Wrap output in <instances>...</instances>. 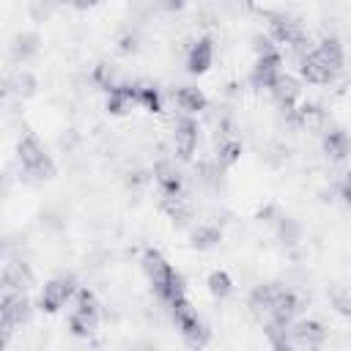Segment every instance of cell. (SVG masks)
Segmentation results:
<instances>
[{
  "label": "cell",
  "mask_w": 351,
  "mask_h": 351,
  "mask_svg": "<svg viewBox=\"0 0 351 351\" xmlns=\"http://www.w3.org/2000/svg\"><path fill=\"white\" fill-rule=\"evenodd\" d=\"M140 266H143V271H145V277H148V282H151L154 293H156L167 307H170L176 299L186 296L184 277L173 269V263H167V258H165L159 250H154V247L143 250Z\"/></svg>",
  "instance_id": "obj_1"
},
{
  "label": "cell",
  "mask_w": 351,
  "mask_h": 351,
  "mask_svg": "<svg viewBox=\"0 0 351 351\" xmlns=\"http://www.w3.org/2000/svg\"><path fill=\"white\" fill-rule=\"evenodd\" d=\"M16 162H19V170L36 181H44V178H52L55 176V162L52 156L47 154L44 143L38 140L36 132H25L16 143Z\"/></svg>",
  "instance_id": "obj_2"
},
{
  "label": "cell",
  "mask_w": 351,
  "mask_h": 351,
  "mask_svg": "<svg viewBox=\"0 0 351 351\" xmlns=\"http://www.w3.org/2000/svg\"><path fill=\"white\" fill-rule=\"evenodd\" d=\"M170 310H173V321H176V326H178L184 343L192 346V348H203V346L208 343L211 332L206 329V324H203V318L197 315V310L192 307V302H189L186 296H181V299H176V302L170 304Z\"/></svg>",
  "instance_id": "obj_3"
},
{
  "label": "cell",
  "mask_w": 351,
  "mask_h": 351,
  "mask_svg": "<svg viewBox=\"0 0 351 351\" xmlns=\"http://www.w3.org/2000/svg\"><path fill=\"white\" fill-rule=\"evenodd\" d=\"M74 299L77 302L69 315V329L74 337H90L99 326V302H96L93 291H88V288H77Z\"/></svg>",
  "instance_id": "obj_4"
},
{
  "label": "cell",
  "mask_w": 351,
  "mask_h": 351,
  "mask_svg": "<svg viewBox=\"0 0 351 351\" xmlns=\"http://www.w3.org/2000/svg\"><path fill=\"white\" fill-rule=\"evenodd\" d=\"M30 318V299L25 291H5L0 299V326H3V340L11 337L16 326H22Z\"/></svg>",
  "instance_id": "obj_5"
},
{
  "label": "cell",
  "mask_w": 351,
  "mask_h": 351,
  "mask_svg": "<svg viewBox=\"0 0 351 351\" xmlns=\"http://www.w3.org/2000/svg\"><path fill=\"white\" fill-rule=\"evenodd\" d=\"M74 293H77V282H74V277H52V280L41 288L38 307H41L44 313H58Z\"/></svg>",
  "instance_id": "obj_6"
},
{
  "label": "cell",
  "mask_w": 351,
  "mask_h": 351,
  "mask_svg": "<svg viewBox=\"0 0 351 351\" xmlns=\"http://www.w3.org/2000/svg\"><path fill=\"white\" fill-rule=\"evenodd\" d=\"M280 74H282V55H280V49L255 55V63L250 69V82L255 88H266L269 90Z\"/></svg>",
  "instance_id": "obj_7"
},
{
  "label": "cell",
  "mask_w": 351,
  "mask_h": 351,
  "mask_svg": "<svg viewBox=\"0 0 351 351\" xmlns=\"http://www.w3.org/2000/svg\"><path fill=\"white\" fill-rule=\"evenodd\" d=\"M299 307H302L299 296H296L293 291L282 288V291H280V296L274 299V304H271V310L266 313V318H263V321H266V326H271V329H288V326L293 324V318H296Z\"/></svg>",
  "instance_id": "obj_8"
},
{
  "label": "cell",
  "mask_w": 351,
  "mask_h": 351,
  "mask_svg": "<svg viewBox=\"0 0 351 351\" xmlns=\"http://www.w3.org/2000/svg\"><path fill=\"white\" fill-rule=\"evenodd\" d=\"M326 326L315 318H299L288 326V337L293 346H302V348H318L326 343Z\"/></svg>",
  "instance_id": "obj_9"
},
{
  "label": "cell",
  "mask_w": 351,
  "mask_h": 351,
  "mask_svg": "<svg viewBox=\"0 0 351 351\" xmlns=\"http://www.w3.org/2000/svg\"><path fill=\"white\" fill-rule=\"evenodd\" d=\"M197 137H200V129H197V121L192 115H184L176 121V129H173V143H176V154L181 162H189L192 154L197 151Z\"/></svg>",
  "instance_id": "obj_10"
},
{
  "label": "cell",
  "mask_w": 351,
  "mask_h": 351,
  "mask_svg": "<svg viewBox=\"0 0 351 351\" xmlns=\"http://www.w3.org/2000/svg\"><path fill=\"white\" fill-rule=\"evenodd\" d=\"M299 74H302V80H307V82H313V85H326V82H332V80L337 77V71H335L315 49H310V52L299 60Z\"/></svg>",
  "instance_id": "obj_11"
},
{
  "label": "cell",
  "mask_w": 351,
  "mask_h": 351,
  "mask_svg": "<svg viewBox=\"0 0 351 351\" xmlns=\"http://www.w3.org/2000/svg\"><path fill=\"white\" fill-rule=\"evenodd\" d=\"M41 52V36L36 30H22L11 38V47H8V55L16 66H25L30 63L36 55Z\"/></svg>",
  "instance_id": "obj_12"
},
{
  "label": "cell",
  "mask_w": 351,
  "mask_h": 351,
  "mask_svg": "<svg viewBox=\"0 0 351 351\" xmlns=\"http://www.w3.org/2000/svg\"><path fill=\"white\" fill-rule=\"evenodd\" d=\"M211 63H214V38L211 36H200L186 52V71L200 77V74H206L211 69Z\"/></svg>",
  "instance_id": "obj_13"
},
{
  "label": "cell",
  "mask_w": 351,
  "mask_h": 351,
  "mask_svg": "<svg viewBox=\"0 0 351 351\" xmlns=\"http://www.w3.org/2000/svg\"><path fill=\"white\" fill-rule=\"evenodd\" d=\"M137 90H140V85H134V82H121V85H115L112 90H107L104 110H107L110 115H123V112H129V107L137 104Z\"/></svg>",
  "instance_id": "obj_14"
},
{
  "label": "cell",
  "mask_w": 351,
  "mask_h": 351,
  "mask_svg": "<svg viewBox=\"0 0 351 351\" xmlns=\"http://www.w3.org/2000/svg\"><path fill=\"white\" fill-rule=\"evenodd\" d=\"M269 93H271V96H274V101L288 112V110H293V107H296L302 88H299V80H296V77H291V74H285V71H282V74L274 80V85L269 88Z\"/></svg>",
  "instance_id": "obj_15"
},
{
  "label": "cell",
  "mask_w": 351,
  "mask_h": 351,
  "mask_svg": "<svg viewBox=\"0 0 351 351\" xmlns=\"http://www.w3.org/2000/svg\"><path fill=\"white\" fill-rule=\"evenodd\" d=\"M154 181L159 184L165 197H178L181 195V173L176 170V165L170 159H162L154 165Z\"/></svg>",
  "instance_id": "obj_16"
},
{
  "label": "cell",
  "mask_w": 351,
  "mask_h": 351,
  "mask_svg": "<svg viewBox=\"0 0 351 351\" xmlns=\"http://www.w3.org/2000/svg\"><path fill=\"white\" fill-rule=\"evenodd\" d=\"M324 154H326V159H332V162H343L348 154H351V137H348V132L346 129H340V126H332V129H326V134H324Z\"/></svg>",
  "instance_id": "obj_17"
},
{
  "label": "cell",
  "mask_w": 351,
  "mask_h": 351,
  "mask_svg": "<svg viewBox=\"0 0 351 351\" xmlns=\"http://www.w3.org/2000/svg\"><path fill=\"white\" fill-rule=\"evenodd\" d=\"M280 291H282L280 282H261V285H255L250 291V310L258 313L261 318H266V313L271 310V304L280 296Z\"/></svg>",
  "instance_id": "obj_18"
},
{
  "label": "cell",
  "mask_w": 351,
  "mask_h": 351,
  "mask_svg": "<svg viewBox=\"0 0 351 351\" xmlns=\"http://www.w3.org/2000/svg\"><path fill=\"white\" fill-rule=\"evenodd\" d=\"M36 88H38V80H36V74L30 71V69H14L11 71V77L5 80V90L11 93V96H16V99H30L33 93H36Z\"/></svg>",
  "instance_id": "obj_19"
},
{
  "label": "cell",
  "mask_w": 351,
  "mask_h": 351,
  "mask_svg": "<svg viewBox=\"0 0 351 351\" xmlns=\"http://www.w3.org/2000/svg\"><path fill=\"white\" fill-rule=\"evenodd\" d=\"M173 99H176V104H178V107H181L186 115L203 112V110L208 107L206 93H203L200 88H192V85H178V88L173 90Z\"/></svg>",
  "instance_id": "obj_20"
},
{
  "label": "cell",
  "mask_w": 351,
  "mask_h": 351,
  "mask_svg": "<svg viewBox=\"0 0 351 351\" xmlns=\"http://www.w3.org/2000/svg\"><path fill=\"white\" fill-rule=\"evenodd\" d=\"M3 285H5V291H27V288L33 285V271H30V266L22 263V261L5 263V269H3Z\"/></svg>",
  "instance_id": "obj_21"
},
{
  "label": "cell",
  "mask_w": 351,
  "mask_h": 351,
  "mask_svg": "<svg viewBox=\"0 0 351 351\" xmlns=\"http://www.w3.org/2000/svg\"><path fill=\"white\" fill-rule=\"evenodd\" d=\"M219 241H222V228L214 225V222H200V225H195L192 233H189V244H192V250H200V252L214 250Z\"/></svg>",
  "instance_id": "obj_22"
},
{
  "label": "cell",
  "mask_w": 351,
  "mask_h": 351,
  "mask_svg": "<svg viewBox=\"0 0 351 351\" xmlns=\"http://www.w3.org/2000/svg\"><path fill=\"white\" fill-rule=\"evenodd\" d=\"M337 74L343 71V63H346V52H343V44H340V38H335V36H326V38H321L315 47H313Z\"/></svg>",
  "instance_id": "obj_23"
},
{
  "label": "cell",
  "mask_w": 351,
  "mask_h": 351,
  "mask_svg": "<svg viewBox=\"0 0 351 351\" xmlns=\"http://www.w3.org/2000/svg\"><path fill=\"white\" fill-rule=\"evenodd\" d=\"M239 156H241V140L236 134H222L219 137V145H217V162H219V167L236 165Z\"/></svg>",
  "instance_id": "obj_24"
},
{
  "label": "cell",
  "mask_w": 351,
  "mask_h": 351,
  "mask_svg": "<svg viewBox=\"0 0 351 351\" xmlns=\"http://www.w3.org/2000/svg\"><path fill=\"white\" fill-rule=\"evenodd\" d=\"M274 233H277V239H280L285 247H293V244L302 239V225H299L293 217L280 214L277 222H274Z\"/></svg>",
  "instance_id": "obj_25"
},
{
  "label": "cell",
  "mask_w": 351,
  "mask_h": 351,
  "mask_svg": "<svg viewBox=\"0 0 351 351\" xmlns=\"http://www.w3.org/2000/svg\"><path fill=\"white\" fill-rule=\"evenodd\" d=\"M206 288H208V293H211L214 299H228V296L233 293V280H230L228 271L214 269V271L206 277Z\"/></svg>",
  "instance_id": "obj_26"
},
{
  "label": "cell",
  "mask_w": 351,
  "mask_h": 351,
  "mask_svg": "<svg viewBox=\"0 0 351 351\" xmlns=\"http://www.w3.org/2000/svg\"><path fill=\"white\" fill-rule=\"evenodd\" d=\"M326 296H329V307H332L337 315L351 318V291H348V288L332 285V288L326 291Z\"/></svg>",
  "instance_id": "obj_27"
},
{
  "label": "cell",
  "mask_w": 351,
  "mask_h": 351,
  "mask_svg": "<svg viewBox=\"0 0 351 351\" xmlns=\"http://www.w3.org/2000/svg\"><path fill=\"white\" fill-rule=\"evenodd\" d=\"M137 104L145 112H162V90L156 85H140L137 90Z\"/></svg>",
  "instance_id": "obj_28"
},
{
  "label": "cell",
  "mask_w": 351,
  "mask_h": 351,
  "mask_svg": "<svg viewBox=\"0 0 351 351\" xmlns=\"http://www.w3.org/2000/svg\"><path fill=\"white\" fill-rule=\"evenodd\" d=\"M93 82H96L101 90H112V88L121 85L123 80H121V74L115 71V66H110V63H99V66L93 69Z\"/></svg>",
  "instance_id": "obj_29"
},
{
  "label": "cell",
  "mask_w": 351,
  "mask_h": 351,
  "mask_svg": "<svg viewBox=\"0 0 351 351\" xmlns=\"http://www.w3.org/2000/svg\"><path fill=\"white\" fill-rule=\"evenodd\" d=\"M277 217H280L277 206H263V208H258V214H255V219H258V222H266V225H274Z\"/></svg>",
  "instance_id": "obj_30"
},
{
  "label": "cell",
  "mask_w": 351,
  "mask_h": 351,
  "mask_svg": "<svg viewBox=\"0 0 351 351\" xmlns=\"http://www.w3.org/2000/svg\"><path fill=\"white\" fill-rule=\"evenodd\" d=\"M154 5L159 11H165V14H176V11H181L186 5V0H154Z\"/></svg>",
  "instance_id": "obj_31"
},
{
  "label": "cell",
  "mask_w": 351,
  "mask_h": 351,
  "mask_svg": "<svg viewBox=\"0 0 351 351\" xmlns=\"http://www.w3.org/2000/svg\"><path fill=\"white\" fill-rule=\"evenodd\" d=\"M118 49H121L123 55H129V52H137V49H140V44H137V36H134V33H126V36L121 38Z\"/></svg>",
  "instance_id": "obj_32"
},
{
  "label": "cell",
  "mask_w": 351,
  "mask_h": 351,
  "mask_svg": "<svg viewBox=\"0 0 351 351\" xmlns=\"http://www.w3.org/2000/svg\"><path fill=\"white\" fill-rule=\"evenodd\" d=\"M337 192H340L343 203L351 208V173H346V176H343V181L337 184Z\"/></svg>",
  "instance_id": "obj_33"
},
{
  "label": "cell",
  "mask_w": 351,
  "mask_h": 351,
  "mask_svg": "<svg viewBox=\"0 0 351 351\" xmlns=\"http://www.w3.org/2000/svg\"><path fill=\"white\" fill-rule=\"evenodd\" d=\"M99 0H71V5L74 8H80V11H85V8H93Z\"/></svg>",
  "instance_id": "obj_34"
},
{
  "label": "cell",
  "mask_w": 351,
  "mask_h": 351,
  "mask_svg": "<svg viewBox=\"0 0 351 351\" xmlns=\"http://www.w3.org/2000/svg\"><path fill=\"white\" fill-rule=\"evenodd\" d=\"M63 3H71V0H63Z\"/></svg>",
  "instance_id": "obj_35"
},
{
  "label": "cell",
  "mask_w": 351,
  "mask_h": 351,
  "mask_svg": "<svg viewBox=\"0 0 351 351\" xmlns=\"http://www.w3.org/2000/svg\"><path fill=\"white\" fill-rule=\"evenodd\" d=\"M244 3H252V0H244Z\"/></svg>",
  "instance_id": "obj_36"
}]
</instances>
